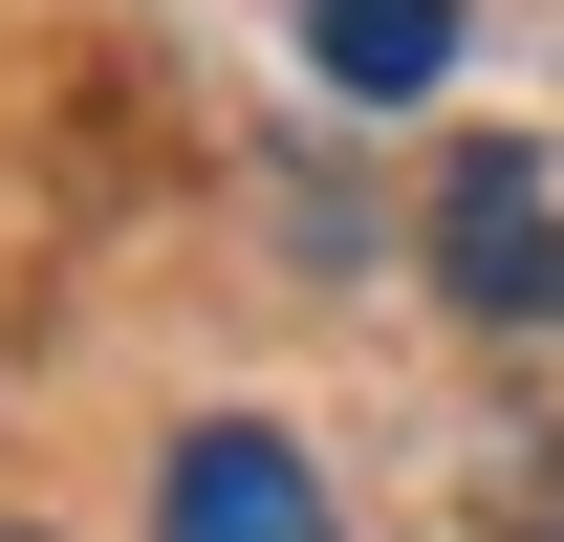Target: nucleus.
Masks as SVG:
<instances>
[{"label":"nucleus","mask_w":564,"mask_h":542,"mask_svg":"<svg viewBox=\"0 0 564 542\" xmlns=\"http://www.w3.org/2000/svg\"><path fill=\"white\" fill-rule=\"evenodd\" d=\"M434 282L478 326H564V174L543 152H456L434 174Z\"/></svg>","instance_id":"nucleus-1"},{"label":"nucleus","mask_w":564,"mask_h":542,"mask_svg":"<svg viewBox=\"0 0 564 542\" xmlns=\"http://www.w3.org/2000/svg\"><path fill=\"white\" fill-rule=\"evenodd\" d=\"M152 521L174 542H326V477H304V434H261V412H196L174 477H152Z\"/></svg>","instance_id":"nucleus-2"},{"label":"nucleus","mask_w":564,"mask_h":542,"mask_svg":"<svg viewBox=\"0 0 564 542\" xmlns=\"http://www.w3.org/2000/svg\"><path fill=\"white\" fill-rule=\"evenodd\" d=\"M304 66L348 87V109H413L456 66V0H304Z\"/></svg>","instance_id":"nucleus-3"},{"label":"nucleus","mask_w":564,"mask_h":542,"mask_svg":"<svg viewBox=\"0 0 564 542\" xmlns=\"http://www.w3.org/2000/svg\"><path fill=\"white\" fill-rule=\"evenodd\" d=\"M499 542H564V434H521V477H499Z\"/></svg>","instance_id":"nucleus-4"}]
</instances>
